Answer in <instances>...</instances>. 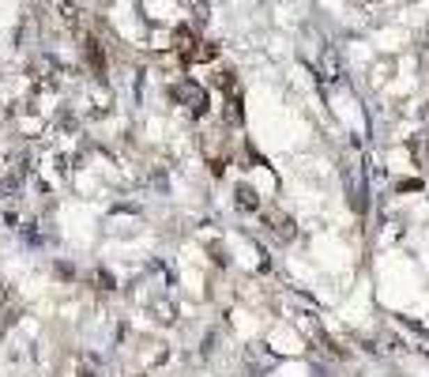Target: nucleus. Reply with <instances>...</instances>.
Returning a JSON list of instances; mask_svg holds the SVG:
<instances>
[{"label": "nucleus", "mask_w": 429, "mask_h": 377, "mask_svg": "<svg viewBox=\"0 0 429 377\" xmlns=\"http://www.w3.org/2000/svg\"><path fill=\"white\" fill-rule=\"evenodd\" d=\"M347 192H350V204L354 211H361L366 208V185H361V167H358V159H347Z\"/></svg>", "instance_id": "obj_2"}, {"label": "nucleus", "mask_w": 429, "mask_h": 377, "mask_svg": "<svg viewBox=\"0 0 429 377\" xmlns=\"http://www.w3.org/2000/svg\"><path fill=\"white\" fill-rule=\"evenodd\" d=\"M214 57H219V45L214 42H196L189 53H181L185 64H203V61H214Z\"/></svg>", "instance_id": "obj_5"}, {"label": "nucleus", "mask_w": 429, "mask_h": 377, "mask_svg": "<svg viewBox=\"0 0 429 377\" xmlns=\"http://www.w3.org/2000/svg\"><path fill=\"white\" fill-rule=\"evenodd\" d=\"M170 98H177V102L189 106L192 117H203V114H208V106H211L208 91H203L200 84H192V79H185V84H173V87H170Z\"/></svg>", "instance_id": "obj_1"}, {"label": "nucleus", "mask_w": 429, "mask_h": 377, "mask_svg": "<svg viewBox=\"0 0 429 377\" xmlns=\"http://www.w3.org/2000/svg\"><path fill=\"white\" fill-rule=\"evenodd\" d=\"M264 223L272 226V231L283 238V242H290V238H294V219L286 215L283 208H264Z\"/></svg>", "instance_id": "obj_3"}, {"label": "nucleus", "mask_w": 429, "mask_h": 377, "mask_svg": "<svg viewBox=\"0 0 429 377\" xmlns=\"http://www.w3.org/2000/svg\"><path fill=\"white\" fill-rule=\"evenodd\" d=\"M83 57H87V64H91L95 76H106V53H102L98 38H83Z\"/></svg>", "instance_id": "obj_4"}, {"label": "nucleus", "mask_w": 429, "mask_h": 377, "mask_svg": "<svg viewBox=\"0 0 429 377\" xmlns=\"http://www.w3.org/2000/svg\"><path fill=\"white\" fill-rule=\"evenodd\" d=\"M196 42H200V38L192 34V26H177V31H173V49L177 53H189Z\"/></svg>", "instance_id": "obj_8"}, {"label": "nucleus", "mask_w": 429, "mask_h": 377, "mask_svg": "<svg viewBox=\"0 0 429 377\" xmlns=\"http://www.w3.org/2000/svg\"><path fill=\"white\" fill-rule=\"evenodd\" d=\"M237 204L245 211H260V197L253 192V185H237Z\"/></svg>", "instance_id": "obj_9"}, {"label": "nucleus", "mask_w": 429, "mask_h": 377, "mask_svg": "<svg viewBox=\"0 0 429 377\" xmlns=\"http://www.w3.org/2000/svg\"><path fill=\"white\" fill-rule=\"evenodd\" d=\"M410 155H414V162H418V167H426V162H429V128H422V132H414V136H410Z\"/></svg>", "instance_id": "obj_6"}, {"label": "nucleus", "mask_w": 429, "mask_h": 377, "mask_svg": "<svg viewBox=\"0 0 429 377\" xmlns=\"http://www.w3.org/2000/svg\"><path fill=\"white\" fill-rule=\"evenodd\" d=\"M320 76H324V84H335V79H339V53H335L332 45L320 53Z\"/></svg>", "instance_id": "obj_7"}, {"label": "nucleus", "mask_w": 429, "mask_h": 377, "mask_svg": "<svg viewBox=\"0 0 429 377\" xmlns=\"http://www.w3.org/2000/svg\"><path fill=\"white\" fill-rule=\"evenodd\" d=\"M422 189V181H399V192H418Z\"/></svg>", "instance_id": "obj_10"}, {"label": "nucleus", "mask_w": 429, "mask_h": 377, "mask_svg": "<svg viewBox=\"0 0 429 377\" xmlns=\"http://www.w3.org/2000/svg\"><path fill=\"white\" fill-rule=\"evenodd\" d=\"M422 45H426V49H429V26H426V34H422Z\"/></svg>", "instance_id": "obj_11"}]
</instances>
